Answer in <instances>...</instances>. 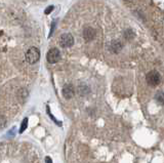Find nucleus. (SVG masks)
<instances>
[{
  "label": "nucleus",
  "mask_w": 164,
  "mask_h": 163,
  "mask_svg": "<svg viewBox=\"0 0 164 163\" xmlns=\"http://www.w3.org/2000/svg\"><path fill=\"white\" fill-rule=\"evenodd\" d=\"M74 44V37L70 33L62 34L60 37V45L62 47H71Z\"/></svg>",
  "instance_id": "obj_4"
},
{
  "label": "nucleus",
  "mask_w": 164,
  "mask_h": 163,
  "mask_svg": "<svg viewBox=\"0 0 164 163\" xmlns=\"http://www.w3.org/2000/svg\"><path fill=\"white\" fill-rule=\"evenodd\" d=\"M40 59V51L37 47L33 46V47L29 48L28 51L26 52V61L29 64H35L39 61Z\"/></svg>",
  "instance_id": "obj_1"
},
{
  "label": "nucleus",
  "mask_w": 164,
  "mask_h": 163,
  "mask_svg": "<svg viewBox=\"0 0 164 163\" xmlns=\"http://www.w3.org/2000/svg\"><path fill=\"white\" fill-rule=\"evenodd\" d=\"M46 60L48 63L55 64L61 60V52L57 48H51L46 54Z\"/></svg>",
  "instance_id": "obj_3"
},
{
  "label": "nucleus",
  "mask_w": 164,
  "mask_h": 163,
  "mask_svg": "<svg viewBox=\"0 0 164 163\" xmlns=\"http://www.w3.org/2000/svg\"><path fill=\"white\" fill-rule=\"evenodd\" d=\"M45 163H53L50 157H46V158H45Z\"/></svg>",
  "instance_id": "obj_12"
},
{
  "label": "nucleus",
  "mask_w": 164,
  "mask_h": 163,
  "mask_svg": "<svg viewBox=\"0 0 164 163\" xmlns=\"http://www.w3.org/2000/svg\"><path fill=\"white\" fill-rule=\"evenodd\" d=\"M83 36H84V38L87 40V41H90V40H93V38H95V31L90 27L85 28L84 31H83Z\"/></svg>",
  "instance_id": "obj_6"
},
{
  "label": "nucleus",
  "mask_w": 164,
  "mask_h": 163,
  "mask_svg": "<svg viewBox=\"0 0 164 163\" xmlns=\"http://www.w3.org/2000/svg\"><path fill=\"white\" fill-rule=\"evenodd\" d=\"M63 94L64 96H65L66 98H71L72 96H74V88L73 86L71 85V84H67V85L64 86L63 88Z\"/></svg>",
  "instance_id": "obj_5"
},
{
  "label": "nucleus",
  "mask_w": 164,
  "mask_h": 163,
  "mask_svg": "<svg viewBox=\"0 0 164 163\" xmlns=\"http://www.w3.org/2000/svg\"><path fill=\"white\" fill-rule=\"evenodd\" d=\"M47 112H48V115H49V116H50V118H51V119H53V121H55V123H57V124H59V125H60V126H61V125H62V124H61V123H60V122H59V121H57V119H55V117H53V114H51V113H50V110H49V107H47Z\"/></svg>",
  "instance_id": "obj_10"
},
{
  "label": "nucleus",
  "mask_w": 164,
  "mask_h": 163,
  "mask_svg": "<svg viewBox=\"0 0 164 163\" xmlns=\"http://www.w3.org/2000/svg\"><path fill=\"white\" fill-rule=\"evenodd\" d=\"M155 100L158 104L160 105H164V93L162 91H158L155 94Z\"/></svg>",
  "instance_id": "obj_7"
},
{
  "label": "nucleus",
  "mask_w": 164,
  "mask_h": 163,
  "mask_svg": "<svg viewBox=\"0 0 164 163\" xmlns=\"http://www.w3.org/2000/svg\"><path fill=\"white\" fill-rule=\"evenodd\" d=\"M53 5H51V6H49V8H48V9H45V11H44V13L47 15V13H50V11H53Z\"/></svg>",
  "instance_id": "obj_11"
},
{
  "label": "nucleus",
  "mask_w": 164,
  "mask_h": 163,
  "mask_svg": "<svg viewBox=\"0 0 164 163\" xmlns=\"http://www.w3.org/2000/svg\"><path fill=\"white\" fill-rule=\"evenodd\" d=\"M27 126H28V118H25V119L23 120V123H22V125H21V128H20V133H23V132L26 130V128H27Z\"/></svg>",
  "instance_id": "obj_9"
},
{
  "label": "nucleus",
  "mask_w": 164,
  "mask_h": 163,
  "mask_svg": "<svg viewBox=\"0 0 164 163\" xmlns=\"http://www.w3.org/2000/svg\"><path fill=\"white\" fill-rule=\"evenodd\" d=\"M146 81L152 87H155V86L159 85L160 82H161V75L158 73L157 71H150L149 73L146 75Z\"/></svg>",
  "instance_id": "obj_2"
},
{
  "label": "nucleus",
  "mask_w": 164,
  "mask_h": 163,
  "mask_svg": "<svg viewBox=\"0 0 164 163\" xmlns=\"http://www.w3.org/2000/svg\"><path fill=\"white\" fill-rule=\"evenodd\" d=\"M55 23H53V27H51V30H50V33H49V36H51V34L53 33V30H55Z\"/></svg>",
  "instance_id": "obj_13"
},
{
  "label": "nucleus",
  "mask_w": 164,
  "mask_h": 163,
  "mask_svg": "<svg viewBox=\"0 0 164 163\" xmlns=\"http://www.w3.org/2000/svg\"><path fill=\"white\" fill-rule=\"evenodd\" d=\"M121 47H122V45L120 44V42L114 41L113 43H112V48H114V52H118L121 49Z\"/></svg>",
  "instance_id": "obj_8"
}]
</instances>
